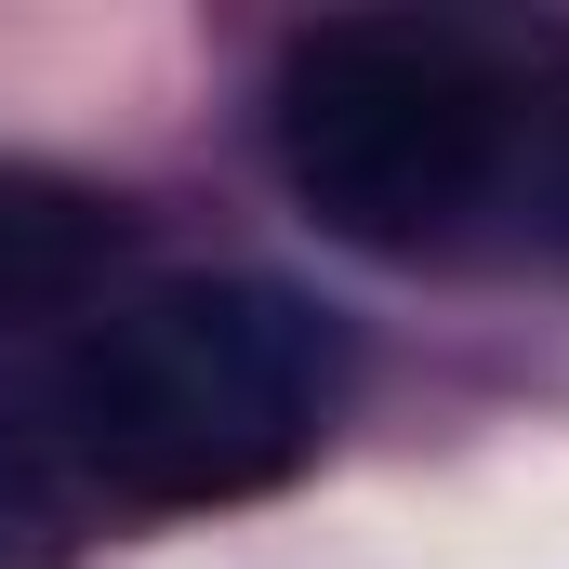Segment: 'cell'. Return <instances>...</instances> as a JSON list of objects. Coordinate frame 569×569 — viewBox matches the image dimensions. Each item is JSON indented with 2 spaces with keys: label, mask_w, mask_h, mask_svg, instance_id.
Here are the masks:
<instances>
[{
  "label": "cell",
  "mask_w": 569,
  "mask_h": 569,
  "mask_svg": "<svg viewBox=\"0 0 569 569\" xmlns=\"http://www.w3.org/2000/svg\"><path fill=\"white\" fill-rule=\"evenodd\" d=\"M53 411L133 503L266 490L331 411V318L279 279H146L80 331Z\"/></svg>",
  "instance_id": "obj_1"
},
{
  "label": "cell",
  "mask_w": 569,
  "mask_h": 569,
  "mask_svg": "<svg viewBox=\"0 0 569 569\" xmlns=\"http://www.w3.org/2000/svg\"><path fill=\"white\" fill-rule=\"evenodd\" d=\"M517 159V80L437 13H331L279 53V172L358 252L450 239Z\"/></svg>",
  "instance_id": "obj_2"
},
{
  "label": "cell",
  "mask_w": 569,
  "mask_h": 569,
  "mask_svg": "<svg viewBox=\"0 0 569 569\" xmlns=\"http://www.w3.org/2000/svg\"><path fill=\"white\" fill-rule=\"evenodd\" d=\"M120 252V199L67 186V172H0V318H53L107 279Z\"/></svg>",
  "instance_id": "obj_3"
}]
</instances>
